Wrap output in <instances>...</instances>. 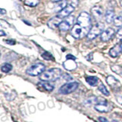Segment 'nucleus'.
<instances>
[{"instance_id":"1","label":"nucleus","mask_w":122,"mask_h":122,"mask_svg":"<svg viewBox=\"0 0 122 122\" xmlns=\"http://www.w3.org/2000/svg\"><path fill=\"white\" fill-rule=\"evenodd\" d=\"M61 76H62V71L60 69L53 68L42 72L40 75V79L41 81L53 82L58 79Z\"/></svg>"},{"instance_id":"2","label":"nucleus","mask_w":122,"mask_h":122,"mask_svg":"<svg viewBox=\"0 0 122 122\" xmlns=\"http://www.w3.org/2000/svg\"><path fill=\"white\" fill-rule=\"evenodd\" d=\"M77 24H79L86 31H89L92 28V19L91 16L87 12H81L77 18Z\"/></svg>"},{"instance_id":"3","label":"nucleus","mask_w":122,"mask_h":122,"mask_svg":"<svg viewBox=\"0 0 122 122\" xmlns=\"http://www.w3.org/2000/svg\"><path fill=\"white\" fill-rule=\"evenodd\" d=\"M45 70V66L43 63H34L29 66L26 70V73L31 76H37L41 75L42 72Z\"/></svg>"},{"instance_id":"4","label":"nucleus","mask_w":122,"mask_h":122,"mask_svg":"<svg viewBox=\"0 0 122 122\" xmlns=\"http://www.w3.org/2000/svg\"><path fill=\"white\" fill-rule=\"evenodd\" d=\"M112 105H110L104 98H98V102L95 105V110L102 113H107L110 112V111L112 110Z\"/></svg>"},{"instance_id":"5","label":"nucleus","mask_w":122,"mask_h":122,"mask_svg":"<svg viewBox=\"0 0 122 122\" xmlns=\"http://www.w3.org/2000/svg\"><path fill=\"white\" fill-rule=\"evenodd\" d=\"M103 29H104V25L102 23H98V24L93 25L87 34V38L89 40L95 39L103 32Z\"/></svg>"},{"instance_id":"6","label":"nucleus","mask_w":122,"mask_h":122,"mask_svg":"<svg viewBox=\"0 0 122 122\" xmlns=\"http://www.w3.org/2000/svg\"><path fill=\"white\" fill-rule=\"evenodd\" d=\"M79 86L78 82H67L64 84L60 88L59 92L63 95H68L72 92H73L74 91L77 89Z\"/></svg>"},{"instance_id":"7","label":"nucleus","mask_w":122,"mask_h":122,"mask_svg":"<svg viewBox=\"0 0 122 122\" xmlns=\"http://www.w3.org/2000/svg\"><path fill=\"white\" fill-rule=\"evenodd\" d=\"M114 34H115V31H114V30L113 28H107L101 34V40L102 41H108L114 37Z\"/></svg>"},{"instance_id":"8","label":"nucleus","mask_w":122,"mask_h":122,"mask_svg":"<svg viewBox=\"0 0 122 122\" xmlns=\"http://www.w3.org/2000/svg\"><path fill=\"white\" fill-rule=\"evenodd\" d=\"M74 9L75 8L73 6H72L71 5H66L65 8L62 10H60L58 13H57V15L56 16H58L59 18H66L67 16H69L72 11H74Z\"/></svg>"},{"instance_id":"9","label":"nucleus","mask_w":122,"mask_h":122,"mask_svg":"<svg viewBox=\"0 0 122 122\" xmlns=\"http://www.w3.org/2000/svg\"><path fill=\"white\" fill-rule=\"evenodd\" d=\"M106 82L113 89H118L121 87V83L113 76H108L106 79Z\"/></svg>"},{"instance_id":"10","label":"nucleus","mask_w":122,"mask_h":122,"mask_svg":"<svg viewBox=\"0 0 122 122\" xmlns=\"http://www.w3.org/2000/svg\"><path fill=\"white\" fill-rule=\"evenodd\" d=\"M92 14L93 17L95 20L99 21L102 18L103 15H104V11H103V9L101 7L95 6L92 9Z\"/></svg>"},{"instance_id":"11","label":"nucleus","mask_w":122,"mask_h":122,"mask_svg":"<svg viewBox=\"0 0 122 122\" xmlns=\"http://www.w3.org/2000/svg\"><path fill=\"white\" fill-rule=\"evenodd\" d=\"M82 32H83V28L79 24H76L71 30L72 36L75 38H79L81 37V34Z\"/></svg>"},{"instance_id":"12","label":"nucleus","mask_w":122,"mask_h":122,"mask_svg":"<svg viewBox=\"0 0 122 122\" xmlns=\"http://www.w3.org/2000/svg\"><path fill=\"white\" fill-rule=\"evenodd\" d=\"M61 21H62V18H59L58 16H56L54 18H52L51 20H49V21L47 22V25L50 28L55 29L59 26Z\"/></svg>"},{"instance_id":"13","label":"nucleus","mask_w":122,"mask_h":122,"mask_svg":"<svg viewBox=\"0 0 122 122\" xmlns=\"http://www.w3.org/2000/svg\"><path fill=\"white\" fill-rule=\"evenodd\" d=\"M63 66L66 70H69V71L73 70H75V69H76V67H77V65H76L75 60H68V59L65 61V62L63 63Z\"/></svg>"},{"instance_id":"14","label":"nucleus","mask_w":122,"mask_h":122,"mask_svg":"<svg viewBox=\"0 0 122 122\" xmlns=\"http://www.w3.org/2000/svg\"><path fill=\"white\" fill-rule=\"evenodd\" d=\"M105 21L107 23H108V24H110V23H112L114 21V10L112 9H109L106 11V12H105Z\"/></svg>"},{"instance_id":"15","label":"nucleus","mask_w":122,"mask_h":122,"mask_svg":"<svg viewBox=\"0 0 122 122\" xmlns=\"http://www.w3.org/2000/svg\"><path fill=\"white\" fill-rule=\"evenodd\" d=\"M38 86H41L42 87L44 90L47 91V92H51L53 90V85H52L51 83H50V82H47V81H42L40 82L39 83L37 84Z\"/></svg>"},{"instance_id":"16","label":"nucleus","mask_w":122,"mask_h":122,"mask_svg":"<svg viewBox=\"0 0 122 122\" xmlns=\"http://www.w3.org/2000/svg\"><path fill=\"white\" fill-rule=\"evenodd\" d=\"M122 52L121 51V45H115L114 47H113L112 49L110 50L109 51V54L112 57H117L118 55L120 54V53Z\"/></svg>"},{"instance_id":"17","label":"nucleus","mask_w":122,"mask_h":122,"mask_svg":"<svg viewBox=\"0 0 122 122\" xmlns=\"http://www.w3.org/2000/svg\"><path fill=\"white\" fill-rule=\"evenodd\" d=\"M86 80L87 83L89 84V85H90L91 86H95L98 82V79L96 77V76H87L86 78Z\"/></svg>"},{"instance_id":"18","label":"nucleus","mask_w":122,"mask_h":122,"mask_svg":"<svg viewBox=\"0 0 122 122\" xmlns=\"http://www.w3.org/2000/svg\"><path fill=\"white\" fill-rule=\"evenodd\" d=\"M59 29L61 31H66L70 28V25L66 21H62L60 22V24L58 26Z\"/></svg>"},{"instance_id":"19","label":"nucleus","mask_w":122,"mask_h":122,"mask_svg":"<svg viewBox=\"0 0 122 122\" xmlns=\"http://www.w3.org/2000/svg\"><path fill=\"white\" fill-rule=\"evenodd\" d=\"M98 102V98L96 97H89L84 102V105L86 106H90L92 105H95Z\"/></svg>"},{"instance_id":"20","label":"nucleus","mask_w":122,"mask_h":122,"mask_svg":"<svg viewBox=\"0 0 122 122\" xmlns=\"http://www.w3.org/2000/svg\"><path fill=\"white\" fill-rule=\"evenodd\" d=\"M39 0H25V4L30 7H35L39 4Z\"/></svg>"},{"instance_id":"21","label":"nucleus","mask_w":122,"mask_h":122,"mask_svg":"<svg viewBox=\"0 0 122 122\" xmlns=\"http://www.w3.org/2000/svg\"><path fill=\"white\" fill-rule=\"evenodd\" d=\"M98 90L100 91L103 95H106V96H108L109 95L108 90L107 89V88L105 87V86L103 83H100V85L98 86Z\"/></svg>"},{"instance_id":"22","label":"nucleus","mask_w":122,"mask_h":122,"mask_svg":"<svg viewBox=\"0 0 122 122\" xmlns=\"http://www.w3.org/2000/svg\"><path fill=\"white\" fill-rule=\"evenodd\" d=\"M114 24L116 27H122V13L114 18Z\"/></svg>"},{"instance_id":"23","label":"nucleus","mask_w":122,"mask_h":122,"mask_svg":"<svg viewBox=\"0 0 122 122\" xmlns=\"http://www.w3.org/2000/svg\"><path fill=\"white\" fill-rule=\"evenodd\" d=\"M12 70V66L10 63H4L1 67V70L4 72H9Z\"/></svg>"},{"instance_id":"24","label":"nucleus","mask_w":122,"mask_h":122,"mask_svg":"<svg viewBox=\"0 0 122 122\" xmlns=\"http://www.w3.org/2000/svg\"><path fill=\"white\" fill-rule=\"evenodd\" d=\"M111 68H112V70L114 72H116V73L121 74V72H122V68L119 66H117V65H114V66H112Z\"/></svg>"},{"instance_id":"25","label":"nucleus","mask_w":122,"mask_h":122,"mask_svg":"<svg viewBox=\"0 0 122 122\" xmlns=\"http://www.w3.org/2000/svg\"><path fill=\"white\" fill-rule=\"evenodd\" d=\"M41 56L43 57V58H44V60H50L53 59L52 55H51L49 52H44V53L41 54Z\"/></svg>"},{"instance_id":"26","label":"nucleus","mask_w":122,"mask_h":122,"mask_svg":"<svg viewBox=\"0 0 122 122\" xmlns=\"http://www.w3.org/2000/svg\"><path fill=\"white\" fill-rule=\"evenodd\" d=\"M0 25H1L2 28H9L10 27V25L5 20H0Z\"/></svg>"},{"instance_id":"27","label":"nucleus","mask_w":122,"mask_h":122,"mask_svg":"<svg viewBox=\"0 0 122 122\" xmlns=\"http://www.w3.org/2000/svg\"><path fill=\"white\" fill-rule=\"evenodd\" d=\"M65 21H66L69 24L71 25L73 24V22H74V17L72 16V15H69V16L66 17V19Z\"/></svg>"},{"instance_id":"28","label":"nucleus","mask_w":122,"mask_h":122,"mask_svg":"<svg viewBox=\"0 0 122 122\" xmlns=\"http://www.w3.org/2000/svg\"><path fill=\"white\" fill-rule=\"evenodd\" d=\"M116 37H117V40L122 41V27H121V28L118 30V31L117 32Z\"/></svg>"},{"instance_id":"29","label":"nucleus","mask_w":122,"mask_h":122,"mask_svg":"<svg viewBox=\"0 0 122 122\" xmlns=\"http://www.w3.org/2000/svg\"><path fill=\"white\" fill-rule=\"evenodd\" d=\"M77 4H78V1H77V0H71L70 5H71L72 6H73L74 8H76V5H77Z\"/></svg>"},{"instance_id":"30","label":"nucleus","mask_w":122,"mask_h":122,"mask_svg":"<svg viewBox=\"0 0 122 122\" xmlns=\"http://www.w3.org/2000/svg\"><path fill=\"white\" fill-rule=\"evenodd\" d=\"M63 77L64 78V79L67 80V81H69V80H71V79H72V77H71V76H70V75L66 74V73L63 74Z\"/></svg>"},{"instance_id":"31","label":"nucleus","mask_w":122,"mask_h":122,"mask_svg":"<svg viewBox=\"0 0 122 122\" xmlns=\"http://www.w3.org/2000/svg\"><path fill=\"white\" fill-rule=\"evenodd\" d=\"M5 43L9 45H14L15 44V40H5Z\"/></svg>"},{"instance_id":"32","label":"nucleus","mask_w":122,"mask_h":122,"mask_svg":"<svg viewBox=\"0 0 122 122\" xmlns=\"http://www.w3.org/2000/svg\"><path fill=\"white\" fill-rule=\"evenodd\" d=\"M92 59H93V53H89V54H88L87 56H86V60H89V61H90V60H92Z\"/></svg>"},{"instance_id":"33","label":"nucleus","mask_w":122,"mask_h":122,"mask_svg":"<svg viewBox=\"0 0 122 122\" xmlns=\"http://www.w3.org/2000/svg\"><path fill=\"white\" fill-rule=\"evenodd\" d=\"M98 120L100 122H108V120H107L106 118L104 117H99Z\"/></svg>"},{"instance_id":"34","label":"nucleus","mask_w":122,"mask_h":122,"mask_svg":"<svg viewBox=\"0 0 122 122\" xmlns=\"http://www.w3.org/2000/svg\"><path fill=\"white\" fill-rule=\"evenodd\" d=\"M66 59H68V60H76V57L74 56H72V55H67L66 56Z\"/></svg>"},{"instance_id":"35","label":"nucleus","mask_w":122,"mask_h":122,"mask_svg":"<svg viewBox=\"0 0 122 122\" xmlns=\"http://www.w3.org/2000/svg\"><path fill=\"white\" fill-rule=\"evenodd\" d=\"M5 13H6V10L3 9H0V14L4 15V14H5Z\"/></svg>"},{"instance_id":"36","label":"nucleus","mask_w":122,"mask_h":122,"mask_svg":"<svg viewBox=\"0 0 122 122\" xmlns=\"http://www.w3.org/2000/svg\"><path fill=\"white\" fill-rule=\"evenodd\" d=\"M5 34H6L5 33V31H4V30H0V36H5Z\"/></svg>"},{"instance_id":"37","label":"nucleus","mask_w":122,"mask_h":122,"mask_svg":"<svg viewBox=\"0 0 122 122\" xmlns=\"http://www.w3.org/2000/svg\"><path fill=\"white\" fill-rule=\"evenodd\" d=\"M62 1H63V0H52V2H55V3H58V2H62Z\"/></svg>"},{"instance_id":"38","label":"nucleus","mask_w":122,"mask_h":122,"mask_svg":"<svg viewBox=\"0 0 122 122\" xmlns=\"http://www.w3.org/2000/svg\"><path fill=\"white\" fill-rule=\"evenodd\" d=\"M111 122H117V121H115V120H113V121H112Z\"/></svg>"},{"instance_id":"39","label":"nucleus","mask_w":122,"mask_h":122,"mask_svg":"<svg viewBox=\"0 0 122 122\" xmlns=\"http://www.w3.org/2000/svg\"><path fill=\"white\" fill-rule=\"evenodd\" d=\"M121 51H122V43H121Z\"/></svg>"},{"instance_id":"40","label":"nucleus","mask_w":122,"mask_h":122,"mask_svg":"<svg viewBox=\"0 0 122 122\" xmlns=\"http://www.w3.org/2000/svg\"><path fill=\"white\" fill-rule=\"evenodd\" d=\"M121 5L122 6V0H121Z\"/></svg>"},{"instance_id":"41","label":"nucleus","mask_w":122,"mask_h":122,"mask_svg":"<svg viewBox=\"0 0 122 122\" xmlns=\"http://www.w3.org/2000/svg\"><path fill=\"white\" fill-rule=\"evenodd\" d=\"M0 55H1V54H0Z\"/></svg>"}]
</instances>
